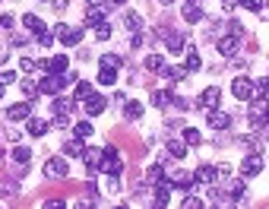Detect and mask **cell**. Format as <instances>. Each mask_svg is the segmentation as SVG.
<instances>
[{
	"instance_id": "21",
	"label": "cell",
	"mask_w": 269,
	"mask_h": 209,
	"mask_svg": "<svg viewBox=\"0 0 269 209\" xmlns=\"http://www.w3.org/2000/svg\"><path fill=\"white\" fill-rule=\"evenodd\" d=\"M184 19H187V22H203L206 16H203V10H200V7L187 4V7H184Z\"/></svg>"
},
{
	"instance_id": "24",
	"label": "cell",
	"mask_w": 269,
	"mask_h": 209,
	"mask_svg": "<svg viewBox=\"0 0 269 209\" xmlns=\"http://www.w3.org/2000/svg\"><path fill=\"white\" fill-rule=\"evenodd\" d=\"M168 155H171V159H178V162H181V159L187 155V146L181 143V139H171V143H168Z\"/></svg>"
},
{
	"instance_id": "52",
	"label": "cell",
	"mask_w": 269,
	"mask_h": 209,
	"mask_svg": "<svg viewBox=\"0 0 269 209\" xmlns=\"http://www.w3.org/2000/svg\"><path fill=\"white\" fill-rule=\"evenodd\" d=\"M0 162H4V149H0Z\"/></svg>"
},
{
	"instance_id": "41",
	"label": "cell",
	"mask_w": 269,
	"mask_h": 209,
	"mask_svg": "<svg viewBox=\"0 0 269 209\" xmlns=\"http://www.w3.org/2000/svg\"><path fill=\"white\" fill-rule=\"evenodd\" d=\"M238 146H244V149H253V152H260L256 139H250V136H241V139H238Z\"/></svg>"
},
{
	"instance_id": "16",
	"label": "cell",
	"mask_w": 269,
	"mask_h": 209,
	"mask_svg": "<svg viewBox=\"0 0 269 209\" xmlns=\"http://www.w3.org/2000/svg\"><path fill=\"white\" fill-rule=\"evenodd\" d=\"M83 149H86L83 136H73V139H67V143H64V155H83Z\"/></svg>"
},
{
	"instance_id": "4",
	"label": "cell",
	"mask_w": 269,
	"mask_h": 209,
	"mask_svg": "<svg viewBox=\"0 0 269 209\" xmlns=\"http://www.w3.org/2000/svg\"><path fill=\"white\" fill-rule=\"evenodd\" d=\"M54 38H61L64 44H79L83 29H70V26H64V22H57V26H54Z\"/></svg>"
},
{
	"instance_id": "39",
	"label": "cell",
	"mask_w": 269,
	"mask_h": 209,
	"mask_svg": "<svg viewBox=\"0 0 269 209\" xmlns=\"http://www.w3.org/2000/svg\"><path fill=\"white\" fill-rule=\"evenodd\" d=\"M92 95V86L89 83H76V95L73 98H89Z\"/></svg>"
},
{
	"instance_id": "9",
	"label": "cell",
	"mask_w": 269,
	"mask_h": 209,
	"mask_svg": "<svg viewBox=\"0 0 269 209\" xmlns=\"http://www.w3.org/2000/svg\"><path fill=\"white\" fill-rule=\"evenodd\" d=\"M209 127H212V130H228V127H231V114L212 108V111H209Z\"/></svg>"
},
{
	"instance_id": "25",
	"label": "cell",
	"mask_w": 269,
	"mask_h": 209,
	"mask_svg": "<svg viewBox=\"0 0 269 209\" xmlns=\"http://www.w3.org/2000/svg\"><path fill=\"white\" fill-rule=\"evenodd\" d=\"M124 114L130 121H139V118H143V104H139V101H127L124 104Z\"/></svg>"
},
{
	"instance_id": "30",
	"label": "cell",
	"mask_w": 269,
	"mask_h": 209,
	"mask_svg": "<svg viewBox=\"0 0 269 209\" xmlns=\"http://www.w3.org/2000/svg\"><path fill=\"white\" fill-rule=\"evenodd\" d=\"M98 83L101 86H114L118 83V73H114V70H98Z\"/></svg>"
},
{
	"instance_id": "42",
	"label": "cell",
	"mask_w": 269,
	"mask_h": 209,
	"mask_svg": "<svg viewBox=\"0 0 269 209\" xmlns=\"http://www.w3.org/2000/svg\"><path fill=\"white\" fill-rule=\"evenodd\" d=\"M253 89H256V95H269V79H256Z\"/></svg>"
},
{
	"instance_id": "2",
	"label": "cell",
	"mask_w": 269,
	"mask_h": 209,
	"mask_svg": "<svg viewBox=\"0 0 269 209\" xmlns=\"http://www.w3.org/2000/svg\"><path fill=\"white\" fill-rule=\"evenodd\" d=\"M101 171H108L111 174V178H118V174L124 171V162H121V155H118V149H114V146H104L101 149Z\"/></svg>"
},
{
	"instance_id": "49",
	"label": "cell",
	"mask_w": 269,
	"mask_h": 209,
	"mask_svg": "<svg viewBox=\"0 0 269 209\" xmlns=\"http://www.w3.org/2000/svg\"><path fill=\"white\" fill-rule=\"evenodd\" d=\"M104 4V0H89V7H101Z\"/></svg>"
},
{
	"instance_id": "54",
	"label": "cell",
	"mask_w": 269,
	"mask_h": 209,
	"mask_svg": "<svg viewBox=\"0 0 269 209\" xmlns=\"http://www.w3.org/2000/svg\"><path fill=\"white\" fill-rule=\"evenodd\" d=\"M114 4H124V0H114Z\"/></svg>"
},
{
	"instance_id": "51",
	"label": "cell",
	"mask_w": 269,
	"mask_h": 209,
	"mask_svg": "<svg viewBox=\"0 0 269 209\" xmlns=\"http://www.w3.org/2000/svg\"><path fill=\"white\" fill-rule=\"evenodd\" d=\"M266 124H269V108H266Z\"/></svg>"
},
{
	"instance_id": "15",
	"label": "cell",
	"mask_w": 269,
	"mask_h": 209,
	"mask_svg": "<svg viewBox=\"0 0 269 209\" xmlns=\"http://www.w3.org/2000/svg\"><path fill=\"white\" fill-rule=\"evenodd\" d=\"M168 181H171V187L178 184V187H193V174H187V171H168Z\"/></svg>"
},
{
	"instance_id": "36",
	"label": "cell",
	"mask_w": 269,
	"mask_h": 209,
	"mask_svg": "<svg viewBox=\"0 0 269 209\" xmlns=\"http://www.w3.org/2000/svg\"><path fill=\"white\" fill-rule=\"evenodd\" d=\"M200 67H203L200 54H196V51H190V54H187V70H200Z\"/></svg>"
},
{
	"instance_id": "8",
	"label": "cell",
	"mask_w": 269,
	"mask_h": 209,
	"mask_svg": "<svg viewBox=\"0 0 269 209\" xmlns=\"http://www.w3.org/2000/svg\"><path fill=\"white\" fill-rule=\"evenodd\" d=\"M44 174L54 178V181L67 178V162H64V159H48V162H44Z\"/></svg>"
},
{
	"instance_id": "20",
	"label": "cell",
	"mask_w": 269,
	"mask_h": 209,
	"mask_svg": "<svg viewBox=\"0 0 269 209\" xmlns=\"http://www.w3.org/2000/svg\"><path fill=\"white\" fill-rule=\"evenodd\" d=\"M174 98H171V92L168 89H155L152 92V104H155V108H168Z\"/></svg>"
},
{
	"instance_id": "44",
	"label": "cell",
	"mask_w": 269,
	"mask_h": 209,
	"mask_svg": "<svg viewBox=\"0 0 269 209\" xmlns=\"http://www.w3.org/2000/svg\"><path fill=\"white\" fill-rule=\"evenodd\" d=\"M228 190L235 193V196H244V184H241V181H231V184H228Z\"/></svg>"
},
{
	"instance_id": "11",
	"label": "cell",
	"mask_w": 269,
	"mask_h": 209,
	"mask_svg": "<svg viewBox=\"0 0 269 209\" xmlns=\"http://www.w3.org/2000/svg\"><path fill=\"white\" fill-rule=\"evenodd\" d=\"M29 114H32V104L29 101H19V104H10V108H7V118L10 121H26Z\"/></svg>"
},
{
	"instance_id": "1",
	"label": "cell",
	"mask_w": 269,
	"mask_h": 209,
	"mask_svg": "<svg viewBox=\"0 0 269 209\" xmlns=\"http://www.w3.org/2000/svg\"><path fill=\"white\" fill-rule=\"evenodd\" d=\"M70 79H73L70 73H48V76L38 83V92H41V95H57V92H61V86H67Z\"/></svg>"
},
{
	"instance_id": "12",
	"label": "cell",
	"mask_w": 269,
	"mask_h": 209,
	"mask_svg": "<svg viewBox=\"0 0 269 209\" xmlns=\"http://www.w3.org/2000/svg\"><path fill=\"white\" fill-rule=\"evenodd\" d=\"M83 159H86V168L92 174H98V165H101V149H83Z\"/></svg>"
},
{
	"instance_id": "45",
	"label": "cell",
	"mask_w": 269,
	"mask_h": 209,
	"mask_svg": "<svg viewBox=\"0 0 269 209\" xmlns=\"http://www.w3.org/2000/svg\"><path fill=\"white\" fill-rule=\"evenodd\" d=\"M162 171H165V168H162V165H155V168H149V181H162Z\"/></svg>"
},
{
	"instance_id": "53",
	"label": "cell",
	"mask_w": 269,
	"mask_h": 209,
	"mask_svg": "<svg viewBox=\"0 0 269 209\" xmlns=\"http://www.w3.org/2000/svg\"><path fill=\"white\" fill-rule=\"evenodd\" d=\"M0 95H4V83H0Z\"/></svg>"
},
{
	"instance_id": "46",
	"label": "cell",
	"mask_w": 269,
	"mask_h": 209,
	"mask_svg": "<svg viewBox=\"0 0 269 209\" xmlns=\"http://www.w3.org/2000/svg\"><path fill=\"white\" fill-rule=\"evenodd\" d=\"M0 29H13V16H10V13L0 16Z\"/></svg>"
},
{
	"instance_id": "38",
	"label": "cell",
	"mask_w": 269,
	"mask_h": 209,
	"mask_svg": "<svg viewBox=\"0 0 269 209\" xmlns=\"http://www.w3.org/2000/svg\"><path fill=\"white\" fill-rule=\"evenodd\" d=\"M238 4L244 10H250V13H256V10H263V0H238Z\"/></svg>"
},
{
	"instance_id": "27",
	"label": "cell",
	"mask_w": 269,
	"mask_h": 209,
	"mask_svg": "<svg viewBox=\"0 0 269 209\" xmlns=\"http://www.w3.org/2000/svg\"><path fill=\"white\" fill-rule=\"evenodd\" d=\"M184 143H190V146H200V143H203V133L196 130V127H187V130H184Z\"/></svg>"
},
{
	"instance_id": "13",
	"label": "cell",
	"mask_w": 269,
	"mask_h": 209,
	"mask_svg": "<svg viewBox=\"0 0 269 209\" xmlns=\"http://www.w3.org/2000/svg\"><path fill=\"white\" fill-rule=\"evenodd\" d=\"M193 178L203 181V184H212V181L219 178V168H216V165H200V168L193 171Z\"/></svg>"
},
{
	"instance_id": "6",
	"label": "cell",
	"mask_w": 269,
	"mask_h": 209,
	"mask_svg": "<svg viewBox=\"0 0 269 209\" xmlns=\"http://www.w3.org/2000/svg\"><path fill=\"white\" fill-rule=\"evenodd\" d=\"M260 171H263V159H260V152H253V155L244 159V165H241V174H244V178H256Z\"/></svg>"
},
{
	"instance_id": "43",
	"label": "cell",
	"mask_w": 269,
	"mask_h": 209,
	"mask_svg": "<svg viewBox=\"0 0 269 209\" xmlns=\"http://www.w3.org/2000/svg\"><path fill=\"white\" fill-rule=\"evenodd\" d=\"M203 206V200H196V196H187L184 200V209H200Z\"/></svg>"
},
{
	"instance_id": "40",
	"label": "cell",
	"mask_w": 269,
	"mask_h": 209,
	"mask_svg": "<svg viewBox=\"0 0 269 209\" xmlns=\"http://www.w3.org/2000/svg\"><path fill=\"white\" fill-rule=\"evenodd\" d=\"M95 38H98V41L111 38V29H108V22H101V26H95Z\"/></svg>"
},
{
	"instance_id": "23",
	"label": "cell",
	"mask_w": 269,
	"mask_h": 209,
	"mask_svg": "<svg viewBox=\"0 0 269 209\" xmlns=\"http://www.w3.org/2000/svg\"><path fill=\"white\" fill-rule=\"evenodd\" d=\"M48 64H51V73H64V70L70 67V61H67V54H54V57H51Z\"/></svg>"
},
{
	"instance_id": "31",
	"label": "cell",
	"mask_w": 269,
	"mask_h": 209,
	"mask_svg": "<svg viewBox=\"0 0 269 209\" xmlns=\"http://www.w3.org/2000/svg\"><path fill=\"white\" fill-rule=\"evenodd\" d=\"M101 67L104 70H118L121 67V57L118 54H101Z\"/></svg>"
},
{
	"instance_id": "50",
	"label": "cell",
	"mask_w": 269,
	"mask_h": 209,
	"mask_svg": "<svg viewBox=\"0 0 269 209\" xmlns=\"http://www.w3.org/2000/svg\"><path fill=\"white\" fill-rule=\"evenodd\" d=\"M158 4H162V7H171V4H174V0H158Z\"/></svg>"
},
{
	"instance_id": "19",
	"label": "cell",
	"mask_w": 269,
	"mask_h": 209,
	"mask_svg": "<svg viewBox=\"0 0 269 209\" xmlns=\"http://www.w3.org/2000/svg\"><path fill=\"white\" fill-rule=\"evenodd\" d=\"M22 26H26L29 32H35V35H41V32H44V22L35 16V13H26V16H22Z\"/></svg>"
},
{
	"instance_id": "3",
	"label": "cell",
	"mask_w": 269,
	"mask_h": 209,
	"mask_svg": "<svg viewBox=\"0 0 269 209\" xmlns=\"http://www.w3.org/2000/svg\"><path fill=\"white\" fill-rule=\"evenodd\" d=\"M231 95H235V98H241V101H250V98L256 95L253 79H247V76H238L235 83H231Z\"/></svg>"
},
{
	"instance_id": "18",
	"label": "cell",
	"mask_w": 269,
	"mask_h": 209,
	"mask_svg": "<svg viewBox=\"0 0 269 209\" xmlns=\"http://www.w3.org/2000/svg\"><path fill=\"white\" fill-rule=\"evenodd\" d=\"M219 54L235 57V54H238V35H231V38H222V41H219Z\"/></svg>"
},
{
	"instance_id": "22",
	"label": "cell",
	"mask_w": 269,
	"mask_h": 209,
	"mask_svg": "<svg viewBox=\"0 0 269 209\" xmlns=\"http://www.w3.org/2000/svg\"><path fill=\"white\" fill-rule=\"evenodd\" d=\"M29 159H32V149L29 146H16L13 149V162H16V165H29Z\"/></svg>"
},
{
	"instance_id": "34",
	"label": "cell",
	"mask_w": 269,
	"mask_h": 209,
	"mask_svg": "<svg viewBox=\"0 0 269 209\" xmlns=\"http://www.w3.org/2000/svg\"><path fill=\"white\" fill-rule=\"evenodd\" d=\"M76 136L89 139V136H92V124H89V121H79V124H76Z\"/></svg>"
},
{
	"instance_id": "17",
	"label": "cell",
	"mask_w": 269,
	"mask_h": 209,
	"mask_svg": "<svg viewBox=\"0 0 269 209\" xmlns=\"http://www.w3.org/2000/svg\"><path fill=\"white\" fill-rule=\"evenodd\" d=\"M168 196H171V181H158V187H155V206H165L168 203Z\"/></svg>"
},
{
	"instance_id": "37",
	"label": "cell",
	"mask_w": 269,
	"mask_h": 209,
	"mask_svg": "<svg viewBox=\"0 0 269 209\" xmlns=\"http://www.w3.org/2000/svg\"><path fill=\"white\" fill-rule=\"evenodd\" d=\"M35 92H38V86H35L32 79H22V95H26V98H35Z\"/></svg>"
},
{
	"instance_id": "47",
	"label": "cell",
	"mask_w": 269,
	"mask_h": 209,
	"mask_svg": "<svg viewBox=\"0 0 269 209\" xmlns=\"http://www.w3.org/2000/svg\"><path fill=\"white\" fill-rule=\"evenodd\" d=\"M19 70H26V73H32V70H35V64L29 61V57H22V61H19Z\"/></svg>"
},
{
	"instance_id": "35",
	"label": "cell",
	"mask_w": 269,
	"mask_h": 209,
	"mask_svg": "<svg viewBox=\"0 0 269 209\" xmlns=\"http://www.w3.org/2000/svg\"><path fill=\"white\" fill-rule=\"evenodd\" d=\"M168 48H171L174 54H181V51H184V38H181V35H171V38H168Z\"/></svg>"
},
{
	"instance_id": "33",
	"label": "cell",
	"mask_w": 269,
	"mask_h": 209,
	"mask_svg": "<svg viewBox=\"0 0 269 209\" xmlns=\"http://www.w3.org/2000/svg\"><path fill=\"white\" fill-rule=\"evenodd\" d=\"M162 67H165V64H162V57H158V54H149V57H146V70H152V73H158Z\"/></svg>"
},
{
	"instance_id": "48",
	"label": "cell",
	"mask_w": 269,
	"mask_h": 209,
	"mask_svg": "<svg viewBox=\"0 0 269 209\" xmlns=\"http://www.w3.org/2000/svg\"><path fill=\"white\" fill-rule=\"evenodd\" d=\"M0 83H4V86L13 83V70H4V73H0Z\"/></svg>"
},
{
	"instance_id": "26",
	"label": "cell",
	"mask_w": 269,
	"mask_h": 209,
	"mask_svg": "<svg viewBox=\"0 0 269 209\" xmlns=\"http://www.w3.org/2000/svg\"><path fill=\"white\" fill-rule=\"evenodd\" d=\"M101 22H104V13H101L98 7H92L89 13H86V26H92V29H95V26H101Z\"/></svg>"
},
{
	"instance_id": "5",
	"label": "cell",
	"mask_w": 269,
	"mask_h": 209,
	"mask_svg": "<svg viewBox=\"0 0 269 209\" xmlns=\"http://www.w3.org/2000/svg\"><path fill=\"white\" fill-rule=\"evenodd\" d=\"M266 108H269V104H266V98L263 95H253V101H250V127L256 124V127H260L263 121H266Z\"/></svg>"
},
{
	"instance_id": "32",
	"label": "cell",
	"mask_w": 269,
	"mask_h": 209,
	"mask_svg": "<svg viewBox=\"0 0 269 209\" xmlns=\"http://www.w3.org/2000/svg\"><path fill=\"white\" fill-rule=\"evenodd\" d=\"M124 26L130 29V32H139V26H143V19H139V13H127V19H124Z\"/></svg>"
},
{
	"instance_id": "10",
	"label": "cell",
	"mask_w": 269,
	"mask_h": 209,
	"mask_svg": "<svg viewBox=\"0 0 269 209\" xmlns=\"http://www.w3.org/2000/svg\"><path fill=\"white\" fill-rule=\"evenodd\" d=\"M26 127H29V133H32V136H44V133L51 130V121H44V118H32V114H29V118H26Z\"/></svg>"
},
{
	"instance_id": "14",
	"label": "cell",
	"mask_w": 269,
	"mask_h": 209,
	"mask_svg": "<svg viewBox=\"0 0 269 209\" xmlns=\"http://www.w3.org/2000/svg\"><path fill=\"white\" fill-rule=\"evenodd\" d=\"M104 104H108V101H104L101 95H89L86 98V114H89V118H98V114L104 111Z\"/></svg>"
},
{
	"instance_id": "29",
	"label": "cell",
	"mask_w": 269,
	"mask_h": 209,
	"mask_svg": "<svg viewBox=\"0 0 269 209\" xmlns=\"http://www.w3.org/2000/svg\"><path fill=\"white\" fill-rule=\"evenodd\" d=\"M73 104H76V98H57L54 101V111L57 114H70V111H73Z\"/></svg>"
},
{
	"instance_id": "28",
	"label": "cell",
	"mask_w": 269,
	"mask_h": 209,
	"mask_svg": "<svg viewBox=\"0 0 269 209\" xmlns=\"http://www.w3.org/2000/svg\"><path fill=\"white\" fill-rule=\"evenodd\" d=\"M158 73H162V76H168V79H184L187 70H184V67H171V64H168V67H162Z\"/></svg>"
},
{
	"instance_id": "7",
	"label": "cell",
	"mask_w": 269,
	"mask_h": 209,
	"mask_svg": "<svg viewBox=\"0 0 269 209\" xmlns=\"http://www.w3.org/2000/svg\"><path fill=\"white\" fill-rule=\"evenodd\" d=\"M219 101H222V89H219V86H209L203 95H200V108L212 111V108H219Z\"/></svg>"
}]
</instances>
